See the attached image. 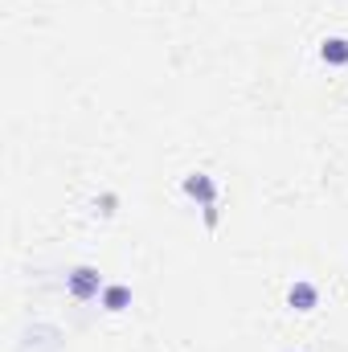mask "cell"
Segmentation results:
<instances>
[{
	"mask_svg": "<svg viewBox=\"0 0 348 352\" xmlns=\"http://www.w3.org/2000/svg\"><path fill=\"white\" fill-rule=\"evenodd\" d=\"M131 303V291L127 287H102V307L107 311H123Z\"/></svg>",
	"mask_w": 348,
	"mask_h": 352,
	"instance_id": "cell-5",
	"label": "cell"
},
{
	"mask_svg": "<svg viewBox=\"0 0 348 352\" xmlns=\"http://www.w3.org/2000/svg\"><path fill=\"white\" fill-rule=\"evenodd\" d=\"M98 291H102V278H98L94 266H78V270L70 274V295H74V299H94Z\"/></svg>",
	"mask_w": 348,
	"mask_h": 352,
	"instance_id": "cell-1",
	"label": "cell"
},
{
	"mask_svg": "<svg viewBox=\"0 0 348 352\" xmlns=\"http://www.w3.org/2000/svg\"><path fill=\"white\" fill-rule=\"evenodd\" d=\"M287 299H291V307H295V311H312V307H316V299H320V291H316L312 283H295Z\"/></svg>",
	"mask_w": 348,
	"mask_h": 352,
	"instance_id": "cell-3",
	"label": "cell"
},
{
	"mask_svg": "<svg viewBox=\"0 0 348 352\" xmlns=\"http://www.w3.org/2000/svg\"><path fill=\"white\" fill-rule=\"evenodd\" d=\"M184 192H188V197H197L205 209H213V197H217V188H213V180H209L205 173H193V176H188V180H184Z\"/></svg>",
	"mask_w": 348,
	"mask_h": 352,
	"instance_id": "cell-2",
	"label": "cell"
},
{
	"mask_svg": "<svg viewBox=\"0 0 348 352\" xmlns=\"http://www.w3.org/2000/svg\"><path fill=\"white\" fill-rule=\"evenodd\" d=\"M320 58L332 62V66H348V41L345 37H328V41L320 45Z\"/></svg>",
	"mask_w": 348,
	"mask_h": 352,
	"instance_id": "cell-4",
	"label": "cell"
}]
</instances>
